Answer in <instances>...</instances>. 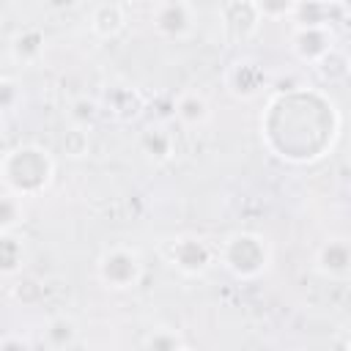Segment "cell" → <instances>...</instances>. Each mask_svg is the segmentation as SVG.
Returning a JSON list of instances; mask_svg holds the SVG:
<instances>
[{"instance_id":"cell-2","label":"cell","mask_w":351,"mask_h":351,"mask_svg":"<svg viewBox=\"0 0 351 351\" xmlns=\"http://www.w3.org/2000/svg\"><path fill=\"white\" fill-rule=\"evenodd\" d=\"M0 178L3 189L14 192L16 197H36L52 186L55 159L41 145H16L0 156Z\"/></svg>"},{"instance_id":"cell-3","label":"cell","mask_w":351,"mask_h":351,"mask_svg":"<svg viewBox=\"0 0 351 351\" xmlns=\"http://www.w3.org/2000/svg\"><path fill=\"white\" fill-rule=\"evenodd\" d=\"M217 258L236 280H258L271 266V244L261 233L236 230L222 241Z\"/></svg>"},{"instance_id":"cell-21","label":"cell","mask_w":351,"mask_h":351,"mask_svg":"<svg viewBox=\"0 0 351 351\" xmlns=\"http://www.w3.org/2000/svg\"><path fill=\"white\" fill-rule=\"evenodd\" d=\"M63 145V154L71 156V159H80L88 154V145H90V137H88V129H80V126H69V132L63 134L60 140Z\"/></svg>"},{"instance_id":"cell-8","label":"cell","mask_w":351,"mask_h":351,"mask_svg":"<svg viewBox=\"0 0 351 351\" xmlns=\"http://www.w3.org/2000/svg\"><path fill=\"white\" fill-rule=\"evenodd\" d=\"M219 14H222V30L228 33L230 41H247L250 36H255L261 25V14L255 3H225Z\"/></svg>"},{"instance_id":"cell-20","label":"cell","mask_w":351,"mask_h":351,"mask_svg":"<svg viewBox=\"0 0 351 351\" xmlns=\"http://www.w3.org/2000/svg\"><path fill=\"white\" fill-rule=\"evenodd\" d=\"M96 115H99V104L88 96L74 99L69 107V121H71V126H80V129H88L96 121Z\"/></svg>"},{"instance_id":"cell-10","label":"cell","mask_w":351,"mask_h":351,"mask_svg":"<svg viewBox=\"0 0 351 351\" xmlns=\"http://www.w3.org/2000/svg\"><path fill=\"white\" fill-rule=\"evenodd\" d=\"M88 25L96 38L112 41L126 30V5L123 3H99V5H93Z\"/></svg>"},{"instance_id":"cell-19","label":"cell","mask_w":351,"mask_h":351,"mask_svg":"<svg viewBox=\"0 0 351 351\" xmlns=\"http://www.w3.org/2000/svg\"><path fill=\"white\" fill-rule=\"evenodd\" d=\"M315 71H318L321 80L329 82V85L343 82V80L348 77V58H346V52H343L340 47H335L329 55H324V58L315 63Z\"/></svg>"},{"instance_id":"cell-18","label":"cell","mask_w":351,"mask_h":351,"mask_svg":"<svg viewBox=\"0 0 351 351\" xmlns=\"http://www.w3.org/2000/svg\"><path fill=\"white\" fill-rule=\"evenodd\" d=\"M25 222V200L8 189H0V233H14Z\"/></svg>"},{"instance_id":"cell-16","label":"cell","mask_w":351,"mask_h":351,"mask_svg":"<svg viewBox=\"0 0 351 351\" xmlns=\"http://www.w3.org/2000/svg\"><path fill=\"white\" fill-rule=\"evenodd\" d=\"M107 104H110V112H112L118 121H132V118H137L140 110H143V96H140L134 88L118 85V88H110Z\"/></svg>"},{"instance_id":"cell-5","label":"cell","mask_w":351,"mask_h":351,"mask_svg":"<svg viewBox=\"0 0 351 351\" xmlns=\"http://www.w3.org/2000/svg\"><path fill=\"white\" fill-rule=\"evenodd\" d=\"M151 25L162 38L170 41H184L195 33L197 25V8L184 0H170V3H156L151 8Z\"/></svg>"},{"instance_id":"cell-25","label":"cell","mask_w":351,"mask_h":351,"mask_svg":"<svg viewBox=\"0 0 351 351\" xmlns=\"http://www.w3.org/2000/svg\"><path fill=\"white\" fill-rule=\"evenodd\" d=\"M0 351H33L27 340H22L19 335H5L0 340Z\"/></svg>"},{"instance_id":"cell-6","label":"cell","mask_w":351,"mask_h":351,"mask_svg":"<svg viewBox=\"0 0 351 351\" xmlns=\"http://www.w3.org/2000/svg\"><path fill=\"white\" fill-rule=\"evenodd\" d=\"M217 250L197 236H181L176 241H170L167 247V261L173 269H178L186 277H200L208 271V266L214 263Z\"/></svg>"},{"instance_id":"cell-1","label":"cell","mask_w":351,"mask_h":351,"mask_svg":"<svg viewBox=\"0 0 351 351\" xmlns=\"http://www.w3.org/2000/svg\"><path fill=\"white\" fill-rule=\"evenodd\" d=\"M329 118L335 121V104L315 90H285L277 93L269 101L266 112V140L274 134H282V143H277L271 151L291 162H313L324 156L326 145L337 134V126H329Z\"/></svg>"},{"instance_id":"cell-24","label":"cell","mask_w":351,"mask_h":351,"mask_svg":"<svg viewBox=\"0 0 351 351\" xmlns=\"http://www.w3.org/2000/svg\"><path fill=\"white\" fill-rule=\"evenodd\" d=\"M178 337L170 335V332H156L148 343V351H178Z\"/></svg>"},{"instance_id":"cell-17","label":"cell","mask_w":351,"mask_h":351,"mask_svg":"<svg viewBox=\"0 0 351 351\" xmlns=\"http://www.w3.org/2000/svg\"><path fill=\"white\" fill-rule=\"evenodd\" d=\"M25 263V244L16 233H0V277L19 274Z\"/></svg>"},{"instance_id":"cell-15","label":"cell","mask_w":351,"mask_h":351,"mask_svg":"<svg viewBox=\"0 0 351 351\" xmlns=\"http://www.w3.org/2000/svg\"><path fill=\"white\" fill-rule=\"evenodd\" d=\"M77 337L80 329L71 315H52L41 332V343L47 346V351H69L77 343Z\"/></svg>"},{"instance_id":"cell-26","label":"cell","mask_w":351,"mask_h":351,"mask_svg":"<svg viewBox=\"0 0 351 351\" xmlns=\"http://www.w3.org/2000/svg\"><path fill=\"white\" fill-rule=\"evenodd\" d=\"M0 140H3V115H0Z\"/></svg>"},{"instance_id":"cell-11","label":"cell","mask_w":351,"mask_h":351,"mask_svg":"<svg viewBox=\"0 0 351 351\" xmlns=\"http://www.w3.org/2000/svg\"><path fill=\"white\" fill-rule=\"evenodd\" d=\"M8 52H11V60L19 63V66H36L44 52H47V38H44V30L38 27H22L11 36V44H8Z\"/></svg>"},{"instance_id":"cell-27","label":"cell","mask_w":351,"mask_h":351,"mask_svg":"<svg viewBox=\"0 0 351 351\" xmlns=\"http://www.w3.org/2000/svg\"><path fill=\"white\" fill-rule=\"evenodd\" d=\"M178 351H189V348H178Z\"/></svg>"},{"instance_id":"cell-23","label":"cell","mask_w":351,"mask_h":351,"mask_svg":"<svg viewBox=\"0 0 351 351\" xmlns=\"http://www.w3.org/2000/svg\"><path fill=\"white\" fill-rule=\"evenodd\" d=\"M261 19H280V16H291L293 14V3H255Z\"/></svg>"},{"instance_id":"cell-7","label":"cell","mask_w":351,"mask_h":351,"mask_svg":"<svg viewBox=\"0 0 351 351\" xmlns=\"http://www.w3.org/2000/svg\"><path fill=\"white\" fill-rule=\"evenodd\" d=\"M335 30L332 25H296L291 36V49L299 60L315 66L324 55L335 49Z\"/></svg>"},{"instance_id":"cell-12","label":"cell","mask_w":351,"mask_h":351,"mask_svg":"<svg viewBox=\"0 0 351 351\" xmlns=\"http://www.w3.org/2000/svg\"><path fill=\"white\" fill-rule=\"evenodd\" d=\"M263 82H266V77H263L261 66L255 60H250V58L236 60L230 66V71H228V88L239 99H252L263 88Z\"/></svg>"},{"instance_id":"cell-9","label":"cell","mask_w":351,"mask_h":351,"mask_svg":"<svg viewBox=\"0 0 351 351\" xmlns=\"http://www.w3.org/2000/svg\"><path fill=\"white\" fill-rule=\"evenodd\" d=\"M315 271L326 280H346L351 271V247L346 239H329L315 252Z\"/></svg>"},{"instance_id":"cell-14","label":"cell","mask_w":351,"mask_h":351,"mask_svg":"<svg viewBox=\"0 0 351 351\" xmlns=\"http://www.w3.org/2000/svg\"><path fill=\"white\" fill-rule=\"evenodd\" d=\"M140 148L151 162H167L176 154V137L165 123H151L140 134Z\"/></svg>"},{"instance_id":"cell-4","label":"cell","mask_w":351,"mask_h":351,"mask_svg":"<svg viewBox=\"0 0 351 351\" xmlns=\"http://www.w3.org/2000/svg\"><path fill=\"white\" fill-rule=\"evenodd\" d=\"M96 277L110 291H129L143 280V258L134 247L112 244L99 255Z\"/></svg>"},{"instance_id":"cell-22","label":"cell","mask_w":351,"mask_h":351,"mask_svg":"<svg viewBox=\"0 0 351 351\" xmlns=\"http://www.w3.org/2000/svg\"><path fill=\"white\" fill-rule=\"evenodd\" d=\"M19 101H22V88H19V82L11 80V77H0V115L16 110Z\"/></svg>"},{"instance_id":"cell-13","label":"cell","mask_w":351,"mask_h":351,"mask_svg":"<svg viewBox=\"0 0 351 351\" xmlns=\"http://www.w3.org/2000/svg\"><path fill=\"white\" fill-rule=\"evenodd\" d=\"M173 112H176L178 123L186 126V129L203 126V123L211 118V107H208V101H206L197 90H184V93H178L176 101H173Z\"/></svg>"}]
</instances>
